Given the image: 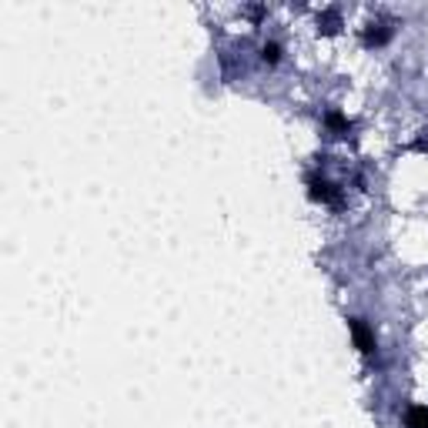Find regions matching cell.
I'll list each match as a JSON object with an SVG mask.
<instances>
[{
    "instance_id": "cell-1",
    "label": "cell",
    "mask_w": 428,
    "mask_h": 428,
    "mask_svg": "<svg viewBox=\"0 0 428 428\" xmlns=\"http://www.w3.org/2000/svg\"><path fill=\"white\" fill-rule=\"evenodd\" d=\"M348 328H352V338H354V345H358V352H361V354H375V335H372V328H368V321L352 318V321H348Z\"/></svg>"
},
{
    "instance_id": "cell-2",
    "label": "cell",
    "mask_w": 428,
    "mask_h": 428,
    "mask_svg": "<svg viewBox=\"0 0 428 428\" xmlns=\"http://www.w3.org/2000/svg\"><path fill=\"white\" fill-rule=\"evenodd\" d=\"M308 194H311L315 201H321V205H335V191H332V185H328L325 178H318V174H308Z\"/></svg>"
},
{
    "instance_id": "cell-3",
    "label": "cell",
    "mask_w": 428,
    "mask_h": 428,
    "mask_svg": "<svg viewBox=\"0 0 428 428\" xmlns=\"http://www.w3.org/2000/svg\"><path fill=\"white\" fill-rule=\"evenodd\" d=\"M405 425L409 428H428V405H411L405 411Z\"/></svg>"
},
{
    "instance_id": "cell-4",
    "label": "cell",
    "mask_w": 428,
    "mask_h": 428,
    "mask_svg": "<svg viewBox=\"0 0 428 428\" xmlns=\"http://www.w3.org/2000/svg\"><path fill=\"white\" fill-rule=\"evenodd\" d=\"M388 37H391V27H385V24H372L365 31V44H388Z\"/></svg>"
},
{
    "instance_id": "cell-5",
    "label": "cell",
    "mask_w": 428,
    "mask_h": 428,
    "mask_svg": "<svg viewBox=\"0 0 428 428\" xmlns=\"http://www.w3.org/2000/svg\"><path fill=\"white\" fill-rule=\"evenodd\" d=\"M325 124L332 130H338V134H348L352 130V124H348V117H341L338 111H332V114H325Z\"/></svg>"
},
{
    "instance_id": "cell-6",
    "label": "cell",
    "mask_w": 428,
    "mask_h": 428,
    "mask_svg": "<svg viewBox=\"0 0 428 428\" xmlns=\"http://www.w3.org/2000/svg\"><path fill=\"white\" fill-rule=\"evenodd\" d=\"M261 60H264V64H278L281 60V44H275V40L264 44V47H261Z\"/></svg>"
},
{
    "instance_id": "cell-7",
    "label": "cell",
    "mask_w": 428,
    "mask_h": 428,
    "mask_svg": "<svg viewBox=\"0 0 428 428\" xmlns=\"http://www.w3.org/2000/svg\"><path fill=\"white\" fill-rule=\"evenodd\" d=\"M321 27V34H338V27H341V20H338V14H325V20H318Z\"/></svg>"
}]
</instances>
